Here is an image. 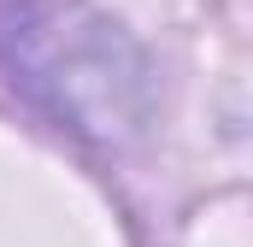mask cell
Here are the masks:
<instances>
[]
</instances>
